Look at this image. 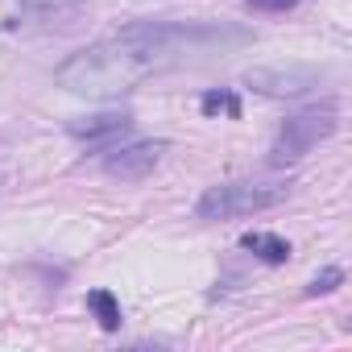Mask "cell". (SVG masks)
<instances>
[{"instance_id": "11", "label": "cell", "mask_w": 352, "mask_h": 352, "mask_svg": "<svg viewBox=\"0 0 352 352\" xmlns=\"http://www.w3.org/2000/svg\"><path fill=\"white\" fill-rule=\"evenodd\" d=\"M340 282H344V270L327 265V270H323V274H319V278H315V282L307 286V294H331V290H336Z\"/></svg>"}, {"instance_id": "7", "label": "cell", "mask_w": 352, "mask_h": 352, "mask_svg": "<svg viewBox=\"0 0 352 352\" xmlns=\"http://www.w3.org/2000/svg\"><path fill=\"white\" fill-rule=\"evenodd\" d=\"M87 0H21V13L38 25H75Z\"/></svg>"}, {"instance_id": "4", "label": "cell", "mask_w": 352, "mask_h": 352, "mask_svg": "<svg viewBox=\"0 0 352 352\" xmlns=\"http://www.w3.org/2000/svg\"><path fill=\"white\" fill-rule=\"evenodd\" d=\"M319 67H302V63H274V67H253L245 75V83L261 96H298L311 91L319 83Z\"/></svg>"}, {"instance_id": "9", "label": "cell", "mask_w": 352, "mask_h": 352, "mask_svg": "<svg viewBox=\"0 0 352 352\" xmlns=\"http://www.w3.org/2000/svg\"><path fill=\"white\" fill-rule=\"evenodd\" d=\"M87 307L96 311V319H100L104 331H116L120 327V302L112 298V290H91L87 294Z\"/></svg>"}, {"instance_id": "1", "label": "cell", "mask_w": 352, "mask_h": 352, "mask_svg": "<svg viewBox=\"0 0 352 352\" xmlns=\"http://www.w3.org/2000/svg\"><path fill=\"white\" fill-rule=\"evenodd\" d=\"M253 34L236 25H204V21H133L116 34H104L100 42L83 46L58 67V87L87 96V100H112L145 83L149 75L174 71L195 58H216L236 46H249Z\"/></svg>"}, {"instance_id": "8", "label": "cell", "mask_w": 352, "mask_h": 352, "mask_svg": "<svg viewBox=\"0 0 352 352\" xmlns=\"http://www.w3.org/2000/svg\"><path fill=\"white\" fill-rule=\"evenodd\" d=\"M241 245H245L253 257H261L265 265H282V261H290V241H282V236H274V232H245Z\"/></svg>"}, {"instance_id": "3", "label": "cell", "mask_w": 352, "mask_h": 352, "mask_svg": "<svg viewBox=\"0 0 352 352\" xmlns=\"http://www.w3.org/2000/svg\"><path fill=\"white\" fill-rule=\"evenodd\" d=\"M286 199V187H257V183H220L208 187L195 204L199 220H236V216H253L265 208H278Z\"/></svg>"}, {"instance_id": "10", "label": "cell", "mask_w": 352, "mask_h": 352, "mask_svg": "<svg viewBox=\"0 0 352 352\" xmlns=\"http://www.w3.org/2000/svg\"><path fill=\"white\" fill-rule=\"evenodd\" d=\"M199 104H204V112H208V116H216V112H228V116H241V100H236L232 91H208V96H204Z\"/></svg>"}, {"instance_id": "2", "label": "cell", "mask_w": 352, "mask_h": 352, "mask_svg": "<svg viewBox=\"0 0 352 352\" xmlns=\"http://www.w3.org/2000/svg\"><path fill=\"white\" fill-rule=\"evenodd\" d=\"M340 124V104L336 100H323V104H311L294 116L282 120L278 129V141H274V162H298L302 153H311L319 141H327Z\"/></svg>"}, {"instance_id": "6", "label": "cell", "mask_w": 352, "mask_h": 352, "mask_svg": "<svg viewBox=\"0 0 352 352\" xmlns=\"http://www.w3.org/2000/svg\"><path fill=\"white\" fill-rule=\"evenodd\" d=\"M129 124H133V116H129V112H96V116H79V120H67V133L91 145V141H108V137L124 133Z\"/></svg>"}, {"instance_id": "5", "label": "cell", "mask_w": 352, "mask_h": 352, "mask_svg": "<svg viewBox=\"0 0 352 352\" xmlns=\"http://www.w3.org/2000/svg\"><path fill=\"white\" fill-rule=\"evenodd\" d=\"M166 153V141H133V145H120V149H108L104 153V170L112 179H145V174L162 162Z\"/></svg>"}, {"instance_id": "12", "label": "cell", "mask_w": 352, "mask_h": 352, "mask_svg": "<svg viewBox=\"0 0 352 352\" xmlns=\"http://www.w3.org/2000/svg\"><path fill=\"white\" fill-rule=\"evenodd\" d=\"M294 5L298 0H249V9H257V13H286Z\"/></svg>"}]
</instances>
